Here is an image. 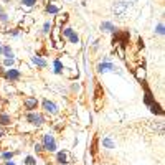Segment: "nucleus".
Returning <instances> with one entry per match:
<instances>
[{"instance_id":"1","label":"nucleus","mask_w":165,"mask_h":165,"mask_svg":"<svg viewBox=\"0 0 165 165\" xmlns=\"http://www.w3.org/2000/svg\"><path fill=\"white\" fill-rule=\"evenodd\" d=\"M27 121L32 124V126H36V127H40V126H43L45 124V117L40 112H32L30 111L28 114H27Z\"/></svg>"},{"instance_id":"2","label":"nucleus","mask_w":165,"mask_h":165,"mask_svg":"<svg viewBox=\"0 0 165 165\" xmlns=\"http://www.w3.org/2000/svg\"><path fill=\"white\" fill-rule=\"evenodd\" d=\"M43 150L46 152H55L56 150V142H55L51 134H45L43 136Z\"/></svg>"},{"instance_id":"3","label":"nucleus","mask_w":165,"mask_h":165,"mask_svg":"<svg viewBox=\"0 0 165 165\" xmlns=\"http://www.w3.org/2000/svg\"><path fill=\"white\" fill-rule=\"evenodd\" d=\"M127 8H129V7L124 4V0H116L114 5H112V12H114L117 17H124L126 12H127Z\"/></svg>"},{"instance_id":"4","label":"nucleus","mask_w":165,"mask_h":165,"mask_svg":"<svg viewBox=\"0 0 165 165\" xmlns=\"http://www.w3.org/2000/svg\"><path fill=\"white\" fill-rule=\"evenodd\" d=\"M56 162L60 165H68L71 164V154H69L68 150H61L56 154Z\"/></svg>"},{"instance_id":"5","label":"nucleus","mask_w":165,"mask_h":165,"mask_svg":"<svg viewBox=\"0 0 165 165\" xmlns=\"http://www.w3.org/2000/svg\"><path fill=\"white\" fill-rule=\"evenodd\" d=\"M43 109H45V112H48V114H51V116H56L58 114V106L55 104V102H51V101H48V99H45L43 101Z\"/></svg>"},{"instance_id":"6","label":"nucleus","mask_w":165,"mask_h":165,"mask_svg":"<svg viewBox=\"0 0 165 165\" xmlns=\"http://www.w3.org/2000/svg\"><path fill=\"white\" fill-rule=\"evenodd\" d=\"M97 73H109V71H116V66L112 65V63H104V61H102V63H99V65H97Z\"/></svg>"},{"instance_id":"7","label":"nucleus","mask_w":165,"mask_h":165,"mask_svg":"<svg viewBox=\"0 0 165 165\" xmlns=\"http://www.w3.org/2000/svg\"><path fill=\"white\" fill-rule=\"evenodd\" d=\"M23 106H25V109H28V111H33V109H36V106H38V99H36V97H25V99H23Z\"/></svg>"},{"instance_id":"8","label":"nucleus","mask_w":165,"mask_h":165,"mask_svg":"<svg viewBox=\"0 0 165 165\" xmlns=\"http://www.w3.org/2000/svg\"><path fill=\"white\" fill-rule=\"evenodd\" d=\"M5 78H7L8 81H18V79H20V71H18V69H7Z\"/></svg>"},{"instance_id":"9","label":"nucleus","mask_w":165,"mask_h":165,"mask_svg":"<svg viewBox=\"0 0 165 165\" xmlns=\"http://www.w3.org/2000/svg\"><path fill=\"white\" fill-rule=\"evenodd\" d=\"M101 30H102V32H108V33H116L117 32V28L114 27V23H111V22H102L101 23Z\"/></svg>"},{"instance_id":"10","label":"nucleus","mask_w":165,"mask_h":165,"mask_svg":"<svg viewBox=\"0 0 165 165\" xmlns=\"http://www.w3.org/2000/svg\"><path fill=\"white\" fill-rule=\"evenodd\" d=\"M144 102L150 108L152 104L155 102V99H154V96H152V93H150V89H149L147 86H145V96H144Z\"/></svg>"},{"instance_id":"11","label":"nucleus","mask_w":165,"mask_h":165,"mask_svg":"<svg viewBox=\"0 0 165 165\" xmlns=\"http://www.w3.org/2000/svg\"><path fill=\"white\" fill-rule=\"evenodd\" d=\"M134 74H136V78L139 79V81L144 82V79H145V68H144V66H137V68L134 69Z\"/></svg>"},{"instance_id":"12","label":"nucleus","mask_w":165,"mask_h":165,"mask_svg":"<svg viewBox=\"0 0 165 165\" xmlns=\"http://www.w3.org/2000/svg\"><path fill=\"white\" fill-rule=\"evenodd\" d=\"M68 17H69V15L66 13V12H63V13H58V17H56V27H60V28H61V25H63V23L68 22Z\"/></svg>"},{"instance_id":"13","label":"nucleus","mask_w":165,"mask_h":165,"mask_svg":"<svg viewBox=\"0 0 165 165\" xmlns=\"http://www.w3.org/2000/svg\"><path fill=\"white\" fill-rule=\"evenodd\" d=\"M46 12L48 13H58V12H60V5H58V2H50V4L46 5Z\"/></svg>"},{"instance_id":"14","label":"nucleus","mask_w":165,"mask_h":165,"mask_svg":"<svg viewBox=\"0 0 165 165\" xmlns=\"http://www.w3.org/2000/svg\"><path fill=\"white\" fill-rule=\"evenodd\" d=\"M10 124H12V117H10V116L0 112V126H10Z\"/></svg>"},{"instance_id":"15","label":"nucleus","mask_w":165,"mask_h":165,"mask_svg":"<svg viewBox=\"0 0 165 165\" xmlns=\"http://www.w3.org/2000/svg\"><path fill=\"white\" fill-rule=\"evenodd\" d=\"M32 60H33V63H35L36 66H40V68H45V66H46V61H45L43 58H40V56H33Z\"/></svg>"},{"instance_id":"16","label":"nucleus","mask_w":165,"mask_h":165,"mask_svg":"<svg viewBox=\"0 0 165 165\" xmlns=\"http://www.w3.org/2000/svg\"><path fill=\"white\" fill-rule=\"evenodd\" d=\"M53 65H55V73H56V74L63 73V69H65V68H63V63H61L60 60H55V63H53Z\"/></svg>"},{"instance_id":"17","label":"nucleus","mask_w":165,"mask_h":165,"mask_svg":"<svg viewBox=\"0 0 165 165\" xmlns=\"http://www.w3.org/2000/svg\"><path fill=\"white\" fill-rule=\"evenodd\" d=\"M102 145H104L106 149H114V147H116V144L112 142L109 137H104V139H102Z\"/></svg>"},{"instance_id":"18","label":"nucleus","mask_w":165,"mask_h":165,"mask_svg":"<svg viewBox=\"0 0 165 165\" xmlns=\"http://www.w3.org/2000/svg\"><path fill=\"white\" fill-rule=\"evenodd\" d=\"M73 33H74V30H73L71 27H66V28H63V30H61V35L65 36V38H69V36H71Z\"/></svg>"},{"instance_id":"19","label":"nucleus","mask_w":165,"mask_h":165,"mask_svg":"<svg viewBox=\"0 0 165 165\" xmlns=\"http://www.w3.org/2000/svg\"><path fill=\"white\" fill-rule=\"evenodd\" d=\"M2 55H4V56H7V58H13V51L10 50V46H4Z\"/></svg>"},{"instance_id":"20","label":"nucleus","mask_w":165,"mask_h":165,"mask_svg":"<svg viewBox=\"0 0 165 165\" xmlns=\"http://www.w3.org/2000/svg\"><path fill=\"white\" fill-rule=\"evenodd\" d=\"M155 33H157V35H164V33H165V27H164V23H158V25H157V28H155Z\"/></svg>"},{"instance_id":"21","label":"nucleus","mask_w":165,"mask_h":165,"mask_svg":"<svg viewBox=\"0 0 165 165\" xmlns=\"http://www.w3.org/2000/svg\"><path fill=\"white\" fill-rule=\"evenodd\" d=\"M68 40H69V43H73V45H78V43H79V36L76 35V33H73V35L69 36Z\"/></svg>"},{"instance_id":"22","label":"nucleus","mask_w":165,"mask_h":165,"mask_svg":"<svg viewBox=\"0 0 165 165\" xmlns=\"http://www.w3.org/2000/svg\"><path fill=\"white\" fill-rule=\"evenodd\" d=\"M35 4L36 0H22V5H25V7H33Z\"/></svg>"},{"instance_id":"23","label":"nucleus","mask_w":165,"mask_h":165,"mask_svg":"<svg viewBox=\"0 0 165 165\" xmlns=\"http://www.w3.org/2000/svg\"><path fill=\"white\" fill-rule=\"evenodd\" d=\"M51 28H53V25H51L50 22H46V23L43 25V33H50V32H51Z\"/></svg>"},{"instance_id":"24","label":"nucleus","mask_w":165,"mask_h":165,"mask_svg":"<svg viewBox=\"0 0 165 165\" xmlns=\"http://www.w3.org/2000/svg\"><path fill=\"white\" fill-rule=\"evenodd\" d=\"M25 164H27V165H36V160H35L33 157H30V155H28V157L25 158Z\"/></svg>"},{"instance_id":"25","label":"nucleus","mask_w":165,"mask_h":165,"mask_svg":"<svg viewBox=\"0 0 165 165\" xmlns=\"http://www.w3.org/2000/svg\"><path fill=\"white\" fill-rule=\"evenodd\" d=\"M13 155H15V152H5V154H2V158H7V160H10Z\"/></svg>"},{"instance_id":"26","label":"nucleus","mask_w":165,"mask_h":165,"mask_svg":"<svg viewBox=\"0 0 165 165\" xmlns=\"http://www.w3.org/2000/svg\"><path fill=\"white\" fill-rule=\"evenodd\" d=\"M4 65H5V66H12V65H13V58H5Z\"/></svg>"},{"instance_id":"27","label":"nucleus","mask_w":165,"mask_h":165,"mask_svg":"<svg viewBox=\"0 0 165 165\" xmlns=\"http://www.w3.org/2000/svg\"><path fill=\"white\" fill-rule=\"evenodd\" d=\"M136 2H137V0H124V4H126L127 7H132V5L136 4Z\"/></svg>"},{"instance_id":"28","label":"nucleus","mask_w":165,"mask_h":165,"mask_svg":"<svg viewBox=\"0 0 165 165\" xmlns=\"http://www.w3.org/2000/svg\"><path fill=\"white\" fill-rule=\"evenodd\" d=\"M35 150L40 154V152L43 150V145H41V144H35Z\"/></svg>"},{"instance_id":"29","label":"nucleus","mask_w":165,"mask_h":165,"mask_svg":"<svg viewBox=\"0 0 165 165\" xmlns=\"http://www.w3.org/2000/svg\"><path fill=\"white\" fill-rule=\"evenodd\" d=\"M7 20H8V18H7V15L0 12V22H7Z\"/></svg>"},{"instance_id":"30","label":"nucleus","mask_w":165,"mask_h":165,"mask_svg":"<svg viewBox=\"0 0 165 165\" xmlns=\"http://www.w3.org/2000/svg\"><path fill=\"white\" fill-rule=\"evenodd\" d=\"M18 33H20V32H18V28L12 30V35H13V36H18Z\"/></svg>"},{"instance_id":"31","label":"nucleus","mask_w":165,"mask_h":165,"mask_svg":"<svg viewBox=\"0 0 165 165\" xmlns=\"http://www.w3.org/2000/svg\"><path fill=\"white\" fill-rule=\"evenodd\" d=\"M5 136V130H2V129H0V137H4Z\"/></svg>"},{"instance_id":"32","label":"nucleus","mask_w":165,"mask_h":165,"mask_svg":"<svg viewBox=\"0 0 165 165\" xmlns=\"http://www.w3.org/2000/svg\"><path fill=\"white\" fill-rule=\"evenodd\" d=\"M5 165H15V164H13V162H7Z\"/></svg>"},{"instance_id":"33","label":"nucleus","mask_w":165,"mask_h":165,"mask_svg":"<svg viewBox=\"0 0 165 165\" xmlns=\"http://www.w3.org/2000/svg\"><path fill=\"white\" fill-rule=\"evenodd\" d=\"M2 50H4V48H2V46H0V55H2Z\"/></svg>"}]
</instances>
